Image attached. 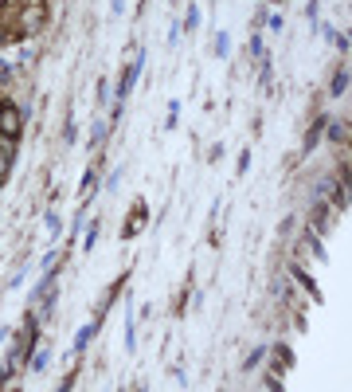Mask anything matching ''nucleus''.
Wrapping results in <instances>:
<instances>
[{
  "label": "nucleus",
  "mask_w": 352,
  "mask_h": 392,
  "mask_svg": "<svg viewBox=\"0 0 352 392\" xmlns=\"http://www.w3.org/2000/svg\"><path fill=\"white\" fill-rule=\"evenodd\" d=\"M43 20H47V8L36 0V4H28V8L20 12V28H24V31H39V28H43Z\"/></svg>",
  "instance_id": "obj_1"
},
{
  "label": "nucleus",
  "mask_w": 352,
  "mask_h": 392,
  "mask_svg": "<svg viewBox=\"0 0 352 392\" xmlns=\"http://www.w3.org/2000/svg\"><path fill=\"white\" fill-rule=\"evenodd\" d=\"M20 126H24V114H20L16 106H0V134L16 137V134H20Z\"/></svg>",
  "instance_id": "obj_2"
},
{
  "label": "nucleus",
  "mask_w": 352,
  "mask_h": 392,
  "mask_svg": "<svg viewBox=\"0 0 352 392\" xmlns=\"http://www.w3.org/2000/svg\"><path fill=\"white\" fill-rule=\"evenodd\" d=\"M141 75V55H137V63H129L126 75H122V87H117V98H126L129 90H133V78Z\"/></svg>",
  "instance_id": "obj_3"
},
{
  "label": "nucleus",
  "mask_w": 352,
  "mask_h": 392,
  "mask_svg": "<svg viewBox=\"0 0 352 392\" xmlns=\"http://www.w3.org/2000/svg\"><path fill=\"white\" fill-rule=\"evenodd\" d=\"M141 220H145V204H137L133 212H129V227H126V235H133L137 227H141Z\"/></svg>",
  "instance_id": "obj_4"
},
{
  "label": "nucleus",
  "mask_w": 352,
  "mask_h": 392,
  "mask_svg": "<svg viewBox=\"0 0 352 392\" xmlns=\"http://www.w3.org/2000/svg\"><path fill=\"white\" fill-rule=\"evenodd\" d=\"M12 161H16L12 153H0V181H4V176L12 173Z\"/></svg>",
  "instance_id": "obj_5"
},
{
  "label": "nucleus",
  "mask_w": 352,
  "mask_h": 392,
  "mask_svg": "<svg viewBox=\"0 0 352 392\" xmlns=\"http://www.w3.org/2000/svg\"><path fill=\"white\" fill-rule=\"evenodd\" d=\"M344 83H349V75L337 71V78H332V94H344Z\"/></svg>",
  "instance_id": "obj_6"
},
{
  "label": "nucleus",
  "mask_w": 352,
  "mask_h": 392,
  "mask_svg": "<svg viewBox=\"0 0 352 392\" xmlns=\"http://www.w3.org/2000/svg\"><path fill=\"white\" fill-rule=\"evenodd\" d=\"M90 337H94V326H87V330L78 333V345H75V349H82V345H87V342H90Z\"/></svg>",
  "instance_id": "obj_7"
},
{
  "label": "nucleus",
  "mask_w": 352,
  "mask_h": 392,
  "mask_svg": "<svg viewBox=\"0 0 352 392\" xmlns=\"http://www.w3.org/2000/svg\"><path fill=\"white\" fill-rule=\"evenodd\" d=\"M43 365H47V349H39L36 357H31V369H43Z\"/></svg>",
  "instance_id": "obj_8"
},
{
  "label": "nucleus",
  "mask_w": 352,
  "mask_h": 392,
  "mask_svg": "<svg viewBox=\"0 0 352 392\" xmlns=\"http://www.w3.org/2000/svg\"><path fill=\"white\" fill-rule=\"evenodd\" d=\"M0 8H4V0H0Z\"/></svg>",
  "instance_id": "obj_9"
},
{
  "label": "nucleus",
  "mask_w": 352,
  "mask_h": 392,
  "mask_svg": "<svg viewBox=\"0 0 352 392\" xmlns=\"http://www.w3.org/2000/svg\"><path fill=\"white\" fill-rule=\"evenodd\" d=\"M0 106H4V102H0Z\"/></svg>",
  "instance_id": "obj_10"
}]
</instances>
